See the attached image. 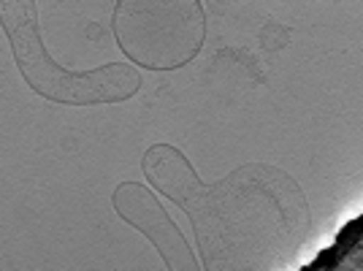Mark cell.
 Here are the masks:
<instances>
[{"label": "cell", "instance_id": "obj_1", "mask_svg": "<svg viewBox=\"0 0 363 271\" xmlns=\"http://www.w3.org/2000/svg\"><path fill=\"white\" fill-rule=\"evenodd\" d=\"M3 31L11 55L35 95L62 106H108L125 104L144 87L136 65L106 62L92 71H68L49 55L38 28V3H3Z\"/></svg>", "mask_w": 363, "mask_h": 271}, {"label": "cell", "instance_id": "obj_2", "mask_svg": "<svg viewBox=\"0 0 363 271\" xmlns=\"http://www.w3.org/2000/svg\"><path fill=\"white\" fill-rule=\"evenodd\" d=\"M111 33L122 55L144 71H179L206 41L203 3H128L114 6Z\"/></svg>", "mask_w": 363, "mask_h": 271}, {"label": "cell", "instance_id": "obj_3", "mask_svg": "<svg viewBox=\"0 0 363 271\" xmlns=\"http://www.w3.org/2000/svg\"><path fill=\"white\" fill-rule=\"evenodd\" d=\"M111 206L130 228L144 233L155 244V250L166 260V269L174 271H196L201 269L196 253L184 241L179 226L171 220L166 206L157 201V196L141 182H120L111 193Z\"/></svg>", "mask_w": 363, "mask_h": 271}, {"label": "cell", "instance_id": "obj_4", "mask_svg": "<svg viewBox=\"0 0 363 271\" xmlns=\"http://www.w3.org/2000/svg\"><path fill=\"white\" fill-rule=\"evenodd\" d=\"M141 171L163 196L187 211L190 220H196V204L203 206L206 193L217 187L198 179L196 168L184 157V152L171 144H152L141 157Z\"/></svg>", "mask_w": 363, "mask_h": 271}, {"label": "cell", "instance_id": "obj_5", "mask_svg": "<svg viewBox=\"0 0 363 271\" xmlns=\"http://www.w3.org/2000/svg\"><path fill=\"white\" fill-rule=\"evenodd\" d=\"M361 231H363V217L350 220L347 228L339 233V239L331 250H325L318 260H312L309 266H303V271H318V269H342V263L347 260L355 250H361Z\"/></svg>", "mask_w": 363, "mask_h": 271}]
</instances>
